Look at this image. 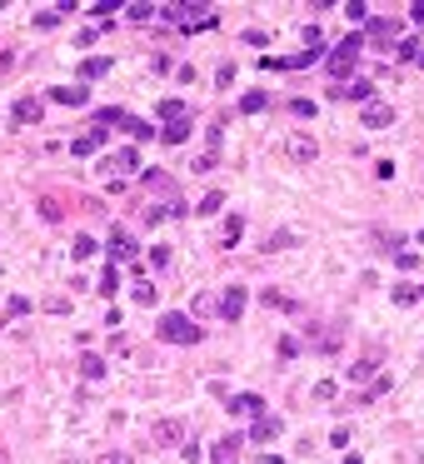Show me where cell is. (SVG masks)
<instances>
[{
  "instance_id": "obj_4",
  "label": "cell",
  "mask_w": 424,
  "mask_h": 464,
  "mask_svg": "<svg viewBox=\"0 0 424 464\" xmlns=\"http://www.w3.org/2000/svg\"><path fill=\"white\" fill-rule=\"evenodd\" d=\"M359 125H365V130H390V125H394V105L390 100H370L365 110H359Z\"/></svg>"
},
{
  "instance_id": "obj_9",
  "label": "cell",
  "mask_w": 424,
  "mask_h": 464,
  "mask_svg": "<svg viewBox=\"0 0 424 464\" xmlns=\"http://www.w3.org/2000/svg\"><path fill=\"white\" fill-rule=\"evenodd\" d=\"M330 95H334V100H359V105H370V100H374V85H370V80H350V85H330Z\"/></svg>"
},
{
  "instance_id": "obj_16",
  "label": "cell",
  "mask_w": 424,
  "mask_h": 464,
  "mask_svg": "<svg viewBox=\"0 0 424 464\" xmlns=\"http://www.w3.org/2000/svg\"><path fill=\"white\" fill-rule=\"evenodd\" d=\"M50 100H55V105H85V100H90V90H85V85H55Z\"/></svg>"
},
{
  "instance_id": "obj_43",
  "label": "cell",
  "mask_w": 424,
  "mask_h": 464,
  "mask_svg": "<svg viewBox=\"0 0 424 464\" xmlns=\"http://www.w3.org/2000/svg\"><path fill=\"white\" fill-rule=\"evenodd\" d=\"M414 65H424V50H419V55H414Z\"/></svg>"
},
{
  "instance_id": "obj_2",
  "label": "cell",
  "mask_w": 424,
  "mask_h": 464,
  "mask_svg": "<svg viewBox=\"0 0 424 464\" xmlns=\"http://www.w3.org/2000/svg\"><path fill=\"white\" fill-rule=\"evenodd\" d=\"M200 325L190 320V314H180V310H170V314H160V340L165 345H200Z\"/></svg>"
},
{
  "instance_id": "obj_1",
  "label": "cell",
  "mask_w": 424,
  "mask_h": 464,
  "mask_svg": "<svg viewBox=\"0 0 424 464\" xmlns=\"http://www.w3.org/2000/svg\"><path fill=\"white\" fill-rule=\"evenodd\" d=\"M359 50H365V35H354V30H350V35H345V40H339V46H334V50L325 55V70L334 75V85H345V75L354 70Z\"/></svg>"
},
{
  "instance_id": "obj_35",
  "label": "cell",
  "mask_w": 424,
  "mask_h": 464,
  "mask_svg": "<svg viewBox=\"0 0 424 464\" xmlns=\"http://www.w3.org/2000/svg\"><path fill=\"white\" fill-rule=\"evenodd\" d=\"M345 15H350V20H370V6H365V0H350Z\"/></svg>"
},
{
  "instance_id": "obj_12",
  "label": "cell",
  "mask_w": 424,
  "mask_h": 464,
  "mask_svg": "<svg viewBox=\"0 0 424 464\" xmlns=\"http://www.w3.org/2000/svg\"><path fill=\"white\" fill-rule=\"evenodd\" d=\"M110 255H115V260H135V255H140L135 240H130V230H120V225L110 230Z\"/></svg>"
},
{
  "instance_id": "obj_19",
  "label": "cell",
  "mask_w": 424,
  "mask_h": 464,
  "mask_svg": "<svg viewBox=\"0 0 424 464\" xmlns=\"http://www.w3.org/2000/svg\"><path fill=\"white\" fill-rule=\"evenodd\" d=\"M140 180H145V190H160V195H170V200H175V180H170V175H160V170H145Z\"/></svg>"
},
{
  "instance_id": "obj_8",
  "label": "cell",
  "mask_w": 424,
  "mask_h": 464,
  "mask_svg": "<svg viewBox=\"0 0 424 464\" xmlns=\"http://www.w3.org/2000/svg\"><path fill=\"white\" fill-rule=\"evenodd\" d=\"M240 450H245V439H240V434H225V439H215V445H210V459H215V464H235Z\"/></svg>"
},
{
  "instance_id": "obj_10",
  "label": "cell",
  "mask_w": 424,
  "mask_h": 464,
  "mask_svg": "<svg viewBox=\"0 0 424 464\" xmlns=\"http://www.w3.org/2000/svg\"><path fill=\"white\" fill-rule=\"evenodd\" d=\"M394 35H399L394 20H385V15H379V20H365V40H374V46H390Z\"/></svg>"
},
{
  "instance_id": "obj_5",
  "label": "cell",
  "mask_w": 424,
  "mask_h": 464,
  "mask_svg": "<svg viewBox=\"0 0 424 464\" xmlns=\"http://www.w3.org/2000/svg\"><path fill=\"white\" fill-rule=\"evenodd\" d=\"M150 439H155L160 450H180L185 439H190V434H185V419H160V425L150 430Z\"/></svg>"
},
{
  "instance_id": "obj_17",
  "label": "cell",
  "mask_w": 424,
  "mask_h": 464,
  "mask_svg": "<svg viewBox=\"0 0 424 464\" xmlns=\"http://www.w3.org/2000/svg\"><path fill=\"white\" fill-rule=\"evenodd\" d=\"M105 70H110V60H105V55H90V60H80V85H85V80H100Z\"/></svg>"
},
{
  "instance_id": "obj_33",
  "label": "cell",
  "mask_w": 424,
  "mask_h": 464,
  "mask_svg": "<svg viewBox=\"0 0 424 464\" xmlns=\"http://www.w3.org/2000/svg\"><path fill=\"white\" fill-rule=\"evenodd\" d=\"M394 265L399 270H419V255H414V250H394Z\"/></svg>"
},
{
  "instance_id": "obj_11",
  "label": "cell",
  "mask_w": 424,
  "mask_h": 464,
  "mask_svg": "<svg viewBox=\"0 0 424 464\" xmlns=\"http://www.w3.org/2000/svg\"><path fill=\"white\" fill-rule=\"evenodd\" d=\"M280 430H285V425H280L274 414H254V430H250V439H254V445H270V439L280 434Z\"/></svg>"
},
{
  "instance_id": "obj_30",
  "label": "cell",
  "mask_w": 424,
  "mask_h": 464,
  "mask_svg": "<svg viewBox=\"0 0 424 464\" xmlns=\"http://www.w3.org/2000/svg\"><path fill=\"white\" fill-rule=\"evenodd\" d=\"M220 205H225V195H220V190H210V195L200 200V210H195V215H215Z\"/></svg>"
},
{
  "instance_id": "obj_44",
  "label": "cell",
  "mask_w": 424,
  "mask_h": 464,
  "mask_svg": "<svg viewBox=\"0 0 424 464\" xmlns=\"http://www.w3.org/2000/svg\"><path fill=\"white\" fill-rule=\"evenodd\" d=\"M419 300H424V285H419Z\"/></svg>"
},
{
  "instance_id": "obj_32",
  "label": "cell",
  "mask_w": 424,
  "mask_h": 464,
  "mask_svg": "<svg viewBox=\"0 0 424 464\" xmlns=\"http://www.w3.org/2000/svg\"><path fill=\"white\" fill-rule=\"evenodd\" d=\"M374 370H379L374 360H359V365H350V379H374Z\"/></svg>"
},
{
  "instance_id": "obj_22",
  "label": "cell",
  "mask_w": 424,
  "mask_h": 464,
  "mask_svg": "<svg viewBox=\"0 0 424 464\" xmlns=\"http://www.w3.org/2000/svg\"><path fill=\"white\" fill-rule=\"evenodd\" d=\"M80 374H85V379H105V360L85 350V354H80Z\"/></svg>"
},
{
  "instance_id": "obj_42",
  "label": "cell",
  "mask_w": 424,
  "mask_h": 464,
  "mask_svg": "<svg viewBox=\"0 0 424 464\" xmlns=\"http://www.w3.org/2000/svg\"><path fill=\"white\" fill-rule=\"evenodd\" d=\"M0 464H10V454H6V450H0Z\"/></svg>"
},
{
  "instance_id": "obj_34",
  "label": "cell",
  "mask_w": 424,
  "mask_h": 464,
  "mask_svg": "<svg viewBox=\"0 0 424 464\" xmlns=\"http://www.w3.org/2000/svg\"><path fill=\"white\" fill-rule=\"evenodd\" d=\"M40 215H46V220H50V225H55V220H60V215H65V210H60V200H40Z\"/></svg>"
},
{
  "instance_id": "obj_23",
  "label": "cell",
  "mask_w": 424,
  "mask_h": 464,
  "mask_svg": "<svg viewBox=\"0 0 424 464\" xmlns=\"http://www.w3.org/2000/svg\"><path fill=\"white\" fill-rule=\"evenodd\" d=\"M160 140H165V145H185V140H190V120L165 125V130H160Z\"/></svg>"
},
{
  "instance_id": "obj_24",
  "label": "cell",
  "mask_w": 424,
  "mask_h": 464,
  "mask_svg": "<svg viewBox=\"0 0 424 464\" xmlns=\"http://www.w3.org/2000/svg\"><path fill=\"white\" fill-rule=\"evenodd\" d=\"M240 235H245V220H240V215H230V220H225V230H220L225 250H230V245H240Z\"/></svg>"
},
{
  "instance_id": "obj_29",
  "label": "cell",
  "mask_w": 424,
  "mask_h": 464,
  "mask_svg": "<svg viewBox=\"0 0 424 464\" xmlns=\"http://www.w3.org/2000/svg\"><path fill=\"white\" fill-rule=\"evenodd\" d=\"M95 250H100V245H95L90 235H75V250H70V255H75V260H90Z\"/></svg>"
},
{
  "instance_id": "obj_3",
  "label": "cell",
  "mask_w": 424,
  "mask_h": 464,
  "mask_svg": "<svg viewBox=\"0 0 424 464\" xmlns=\"http://www.w3.org/2000/svg\"><path fill=\"white\" fill-rule=\"evenodd\" d=\"M100 170H105V175H110V170H115V175H135V170H140V150H135V145H120V150H110V155L100 160Z\"/></svg>"
},
{
  "instance_id": "obj_7",
  "label": "cell",
  "mask_w": 424,
  "mask_h": 464,
  "mask_svg": "<svg viewBox=\"0 0 424 464\" xmlns=\"http://www.w3.org/2000/svg\"><path fill=\"white\" fill-rule=\"evenodd\" d=\"M245 300H250V294H245L240 285H230V290L220 294V300H215V310H220V320H230V325H235L240 314H245Z\"/></svg>"
},
{
  "instance_id": "obj_18",
  "label": "cell",
  "mask_w": 424,
  "mask_h": 464,
  "mask_svg": "<svg viewBox=\"0 0 424 464\" xmlns=\"http://www.w3.org/2000/svg\"><path fill=\"white\" fill-rule=\"evenodd\" d=\"M110 125H125V110H120V105H105V110H95V130L110 135Z\"/></svg>"
},
{
  "instance_id": "obj_15",
  "label": "cell",
  "mask_w": 424,
  "mask_h": 464,
  "mask_svg": "<svg viewBox=\"0 0 424 464\" xmlns=\"http://www.w3.org/2000/svg\"><path fill=\"white\" fill-rule=\"evenodd\" d=\"M230 414H265V399L260 394H235V399H230Z\"/></svg>"
},
{
  "instance_id": "obj_25",
  "label": "cell",
  "mask_w": 424,
  "mask_h": 464,
  "mask_svg": "<svg viewBox=\"0 0 424 464\" xmlns=\"http://www.w3.org/2000/svg\"><path fill=\"white\" fill-rule=\"evenodd\" d=\"M125 135H130V140H150L155 130H150V120H135V115H125Z\"/></svg>"
},
{
  "instance_id": "obj_6",
  "label": "cell",
  "mask_w": 424,
  "mask_h": 464,
  "mask_svg": "<svg viewBox=\"0 0 424 464\" xmlns=\"http://www.w3.org/2000/svg\"><path fill=\"white\" fill-rule=\"evenodd\" d=\"M285 155H290L294 165H310L314 155H320V145H314V135H305V130H294V135H285Z\"/></svg>"
},
{
  "instance_id": "obj_14",
  "label": "cell",
  "mask_w": 424,
  "mask_h": 464,
  "mask_svg": "<svg viewBox=\"0 0 424 464\" xmlns=\"http://www.w3.org/2000/svg\"><path fill=\"white\" fill-rule=\"evenodd\" d=\"M105 140H110L105 130H85V135H75V140H70V155H95Z\"/></svg>"
},
{
  "instance_id": "obj_40",
  "label": "cell",
  "mask_w": 424,
  "mask_h": 464,
  "mask_svg": "<svg viewBox=\"0 0 424 464\" xmlns=\"http://www.w3.org/2000/svg\"><path fill=\"white\" fill-rule=\"evenodd\" d=\"M410 20H414V26H424V0H414V6H410Z\"/></svg>"
},
{
  "instance_id": "obj_13",
  "label": "cell",
  "mask_w": 424,
  "mask_h": 464,
  "mask_svg": "<svg viewBox=\"0 0 424 464\" xmlns=\"http://www.w3.org/2000/svg\"><path fill=\"white\" fill-rule=\"evenodd\" d=\"M40 115H46V100H35V95L15 100V125H35Z\"/></svg>"
},
{
  "instance_id": "obj_41",
  "label": "cell",
  "mask_w": 424,
  "mask_h": 464,
  "mask_svg": "<svg viewBox=\"0 0 424 464\" xmlns=\"http://www.w3.org/2000/svg\"><path fill=\"white\" fill-rule=\"evenodd\" d=\"M105 464H135V459L125 454V450H115V454H105Z\"/></svg>"
},
{
  "instance_id": "obj_31",
  "label": "cell",
  "mask_w": 424,
  "mask_h": 464,
  "mask_svg": "<svg viewBox=\"0 0 424 464\" xmlns=\"http://www.w3.org/2000/svg\"><path fill=\"white\" fill-rule=\"evenodd\" d=\"M155 294H160V290H155L150 280H140V285H135V305H155Z\"/></svg>"
},
{
  "instance_id": "obj_36",
  "label": "cell",
  "mask_w": 424,
  "mask_h": 464,
  "mask_svg": "<svg viewBox=\"0 0 424 464\" xmlns=\"http://www.w3.org/2000/svg\"><path fill=\"white\" fill-rule=\"evenodd\" d=\"M125 10H130V20H150L155 15V6H145V0H135V6H125Z\"/></svg>"
},
{
  "instance_id": "obj_39",
  "label": "cell",
  "mask_w": 424,
  "mask_h": 464,
  "mask_svg": "<svg viewBox=\"0 0 424 464\" xmlns=\"http://www.w3.org/2000/svg\"><path fill=\"white\" fill-rule=\"evenodd\" d=\"M150 260H155V265L165 270V265H170V245H155V250H150Z\"/></svg>"
},
{
  "instance_id": "obj_28",
  "label": "cell",
  "mask_w": 424,
  "mask_h": 464,
  "mask_svg": "<svg viewBox=\"0 0 424 464\" xmlns=\"http://www.w3.org/2000/svg\"><path fill=\"white\" fill-rule=\"evenodd\" d=\"M260 300H265V310H270V305H274V310H300V305H294L290 294H280V290H265Z\"/></svg>"
},
{
  "instance_id": "obj_38",
  "label": "cell",
  "mask_w": 424,
  "mask_h": 464,
  "mask_svg": "<svg viewBox=\"0 0 424 464\" xmlns=\"http://www.w3.org/2000/svg\"><path fill=\"white\" fill-rule=\"evenodd\" d=\"M140 215H145V225H160V220H165V205H145Z\"/></svg>"
},
{
  "instance_id": "obj_21",
  "label": "cell",
  "mask_w": 424,
  "mask_h": 464,
  "mask_svg": "<svg viewBox=\"0 0 424 464\" xmlns=\"http://www.w3.org/2000/svg\"><path fill=\"white\" fill-rule=\"evenodd\" d=\"M265 105H270V95H265V90H250V95H240V115H260Z\"/></svg>"
},
{
  "instance_id": "obj_37",
  "label": "cell",
  "mask_w": 424,
  "mask_h": 464,
  "mask_svg": "<svg viewBox=\"0 0 424 464\" xmlns=\"http://www.w3.org/2000/svg\"><path fill=\"white\" fill-rule=\"evenodd\" d=\"M215 160H220V150H205L195 165H190V170H215Z\"/></svg>"
},
{
  "instance_id": "obj_20",
  "label": "cell",
  "mask_w": 424,
  "mask_h": 464,
  "mask_svg": "<svg viewBox=\"0 0 424 464\" xmlns=\"http://www.w3.org/2000/svg\"><path fill=\"white\" fill-rule=\"evenodd\" d=\"M160 120H165V125H175V120H185V100H180V95H170V100H160Z\"/></svg>"
},
{
  "instance_id": "obj_27",
  "label": "cell",
  "mask_w": 424,
  "mask_h": 464,
  "mask_svg": "<svg viewBox=\"0 0 424 464\" xmlns=\"http://www.w3.org/2000/svg\"><path fill=\"white\" fill-rule=\"evenodd\" d=\"M115 290H120V270H115V265H105V275H100V294L110 300Z\"/></svg>"
},
{
  "instance_id": "obj_26",
  "label": "cell",
  "mask_w": 424,
  "mask_h": 464,
  "mask_svg": "<svg viewBox=\"0 0 424 464\" xmlns=\"http://www.w3.org/2000/svg\"><path fill=\"white\" fill-rule=\"evenodd\" d=\"M390 294H394V305H419V285H410V280H405V285H394Z\"/></svg>"
}]
</instances>
